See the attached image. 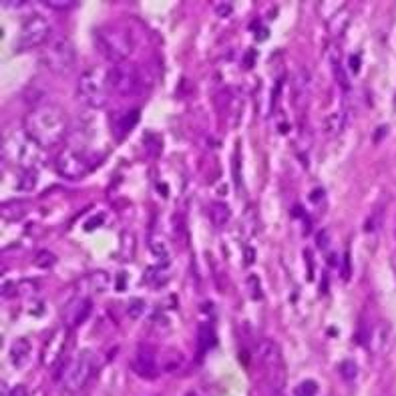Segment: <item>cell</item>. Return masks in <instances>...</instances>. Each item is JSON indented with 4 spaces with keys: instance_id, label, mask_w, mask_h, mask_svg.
Wrapping results in <instances>:
<instances>
[{
    "instance_id": "cell-1",
    "label": "cell",
    "mask_w": 396,
    "mask_h": 396,
    "mask_svg": "<svg viewBox=\"0 0 396 396\" xmlns=\"http://www.w3.org/2000/svg\"><path fill=\"white\" fill-rule=\"evenodd\" d=\"M25 131L45 149L61 143L69 131V119L59 105H41L27 115Z\"/></svg>"
},
{
    "instance_id": "cell-2",
    "label": "cell",
    "mask_w": 396,
    "mask_h": 396,
    "mask_svg": "<svg viewBox=\"0 0 396 396\" xmlns=\"http://www.w3.org/2000/svg\"><path fill=\"white\" fill-rule=\"evenodd\" d=\"M2 157L18 168L39 169L46 163L45 149L27 135V131H11L2 137Z\"/></svg>"
},
{
    "instance_id": "cell-3",
    "label": "cell",
    "mask_w": 396,
    "mask_h": 396,
    "mask_svg": "<svg viewBox=\"0 0 396 396\" xmlns=\"http://www.w3.org/2000/svg\"><path fill=\"white\" fill-rule=\"evenodd\" d=\"M109 73L101 67H93L78 76L76 83V95L83 105L91 109H101L107 105L109 101Z\"/></svg>"
},
{
    "instance_id": "cell-4",
    "label": "cell",
    "mask_w": 396,
    "mask_h": 396,
    "mask_svg": "<svg viewBox=\"0 0 396 396\" xmlns=\"http://www.w3.org/2000/svg\"><path fill=\"white\" fill-rule=\"evenodd\" d=\"M109 87L119 97H135L147 87V75L137 62H119L109 71Z\"/></svg>"
},
{
    "instance_id": "cell-5",
    "label": "cell",
    "mask_w": 396,
    "mask_h": 396,
    "mask_svg": "<svg viewBox=\"0 0 396 396\" xmlns=\"http://www.w3.org/2000/svg\"><path fill=\"white\" fill-rule=\"evenodd\" d=\"M97 370V356L91 350H81L69 362L61 376V386L67 395H78Z\"/></svg>"
},
{
    "instance_id": "cell-6",
    "label": "cell",
    "mask_w": 396,
    "mask_h": 396,
    "mask_svg": "<svg viewBox=\"0 0 396 396\" xmlns=\"http://www.w3.org/2000/svg\"><path fill=\"white\" fill-rule=\"evenodd\" d=\"M95 41H97L99 50L105 55V59L115 64L127 61V57L133 50V41H131L129 32L121 27H115V25L101 27L95 34Z\"/></svg>"
},
{
    "instance_id": "cell-7",
    "label": "cell",
    "mask_w": 396,
    "mask_h": 396,
    "mask_svg": "<svg viewBox=\"0 0 396 396\" xmlns=\"http://www.w3.org/2000/svg\"><path fill=\"white\" fill-rule=\"evenodd\" d=\"M43 62L55 75H69L76 64V50L64 36H55L43 46Z\"/></svg>"
},
{
    "instance_id": "cell-8",
    "label": "cell",
    "mask_w": 396,
    "mask_h": 396,
    "mask_svg": "<svg viewBox=\"0 0 396 396\" xmlns=\"http://www.w3.org/2000/svg\"><path fill=\"white\" fill-rule=\"evenodd\" d=\"M50 41V22L43 15H32L31 18L25 20L16 48L18 50H31L36 46H45Z\"/></svg>"
},
{
    "instance_id": "cell-9",
    "label": "cell",
    "mask_w": 396,
    "mask_h": 396,
    "mask_svg": "<svg viewBox=\"0 0 396 396\" xmlns=\"http://www.w3.org/2000/svg\"><path fill=\"white\" fill-rule=\"evenodd\" d=\"M57 171L59 175L69 179V182H78L83 179L93 169V163L89 161V155L85 151H78L75 147H69L59 153L57 157Z\"/></svg>"
},
{
    "instance_id": "cell-10",
    "label": "cell",
    "mask_w": 396,
    "mask_h": 396,
    "mask_svg": "<svg viewBox=\"0 0 396 396\" xmlns=\"http://www.w3.org/2000/svg\"><path fill=\"white\" fill-rule=\"evenodd\" d=\"M131 368L133 372L145 378V381H153L159 374V364H157V354L149 346H139L133 360H131Z\"/></svg>"
},
{
    "instance_id": "cell-11",
    "label": "cell",
    "mask_w": 396,
    "mask_h": 396,
    "mask_svg": "<svg viewBox=\"0 0 396 396\" xmlns=\"http://www.w3.org/2000/svg\"><path fill=\"white\" fill-rule=\"evenodd\" d=\"M91 310H93V304L89 298H78V300H75V302H71L69 308H67V312H64L67 324H69L71 328L81 326L83 322L89 318Z\"/></svg>"
},
{
    "instance_id": "cell-12",
    "label": "cell",
    "mask_w": 396,
    "mask_h": 396,
    "mask_svg": "<svg viewBox=\"0 0 396 396\" xmlns=\"http://www.w3.org/2000/svg\"><path fill=\"white\" fill-rule=\"evenodd\" d=\"M31 344H29V340L27 338H18L13 342V346H11V362L16 366V368H20V366H25L29 362V358H31Z\"/></svg>"
},
{
    "instance_id": "cell-13",
    "label": "cell",
    "mask_w": 396,
    "mask_h": 396,
    "mask_svg": "<svg viewBox=\"0 0 396 396\" xmlns=\"http://www.w3.org/2000/svg\"><path fill=\"white\" fill-rule=\"evenodd\" d=\"M229 215H231V212H229L226 203H214L210 207V217H212V224L215 228H224L229 221Z\"/></svg>"
},
{
    "instance_id": "cell-14",
    "label": "cell",
    "mask_w": 396,
    "mask_h": 396,
    "mask_svg": "<svg viewBox=\"0 0 396 396\" xmlns=\"http://www.w3.org/2000/svg\"><path fill=\"white\" fill-rule=\"evenodd\" d=\"M215 344L214 328L210 324H201L198 330V346L201 352H207Z\"/></svg>"
},
{
    "instance_id": "cell-15",
    "label": "cell",
    "mask_w": 396,
    "mask_h": 396,
    "mask_svg": "<svg viewBox=\"0 0 396 396\" xmlns=\"http://www.w3.org/2000/svg\"><path fill=\"white\" fill-rule=\"evenodd\" d=\"M318 382L316 381H302L294 388V396H318Z\"/></svg>"
},
{
    "instance_id": "cell-16",
    "label": "cell",
    "mask_w": 396,
    "mask_h": 396,
    "mask_svg": "<svg viewBox=\"0 0 396 396\" xmlns=\"http://www.w3.org/2000/svg\"><path fill=\"white\" fill-rule=\"evenodd\" d=\"M139 121V111H129L125 117H121L119 119V123H117V127H119V135H125V133H129L131 131V127L135 125V123Z\"/></svg>"
},
{
    "instance_id": "cell-17",
    "label": "cell",
    "mask_w": 396,
    "mask_h": 396,
    "mask_svg": "<svg viewBox=\"0 0 396 396\" xmlns=\"http://www.w3.org/2000/svg\"><path fill=\"white\" fill-rule=\"evenodd\" d=\"M356 374H358V366L356 362H352V360H344L342 364H340V376L344 378V381H354L356 378Z\"/></svg>"
},
{
    "instance_id": "cell-18",
    "label": "cell",
    "mask_w": 396,
    "mask_h": 396,
    "mask_svg": "<svg viewBox=\"0 0 396 396\" xmlns=\"http://www.w3.org/2000/svg\"><path fill=\"white\" fill-rule=\"evenodd\" d=\"M342 127V121H340V115H330L326 121H324V133L328 135H334L336 131Z\"/></svg>"
},
{
    "instance_id": "cell-19",
    "label": "cell",
    "mask_w": 396,
    "mask_h": 396,
    "mask_svg": "<svg viewBox=\"0 0 396 396\" xmlns=\"http://www.w3.org/2000/svg\"><path fill=\"white\" fill-rule=\"evenodd\" d=\"M215 13H217V16H221V18H228V16H231V13H233V4H229V2H217V4H215Z\"/></svg>"
},
{
    "instance_id": "cell-20",
    "label": "cell",
    "mask_w": 396,
    "mask_h": 396,
    "mask_svg": "<svg viewBox=\"0 0 396 396\" xmlns=\"http://www.w3.org/2000/svg\"><path fill=\"white\" fill-rule=\"evenodd\" d=\"M45 6L53 8V11H69V8H73L75 4H73V2H59V0H46Z\"/></svg>"
},
{
    "instance_id": "cell-21",
    "label": "cell",
    "mask_w": 396,
    "mask_h": 396,
    "mask_svg": "<svg viewBox=\"0 0 396 396\" xmlns=\"http://www.w3.org/2000/svg\"><path fill=\"white\" fill-rule=\"evenodd\" d=\"M151 250H153V254L157 256V258H165L168 259V256H169V252H168V247H165V244H157V242H153L151 244Z\"/></svg>"
},
{
    "instance_id": "cell-22",
    "label": "cell",
    "mask_w": 396,
    "mask_h": 396,
    "mask_svg": "<svg viewBox=\"0 0 396 396\" xmlns=\"http://www.w3.org/2000/svg\"><path fill=\"white\" fill-rule=\"evenodd\" d=\"M350 62H352V64H350L352 73H358V71H360V59H358L356 55H352Z\"/></svg>"
},
{
    "instance_id": "cell-23",
    "label": "cell",
    "mask_w": 396,
    "mask_h": 396,
    "mask_svg": "<svg viewBox=\"0 0 396 396\" xmlns=\"http://www.w3.org/2000/svg\"><path fill=\"white\" fill-rule=\"evenodd\" d=\"M8 396H27V390H25V386H16L11 390V395Z\"/></svg>"
}]
</instances>
